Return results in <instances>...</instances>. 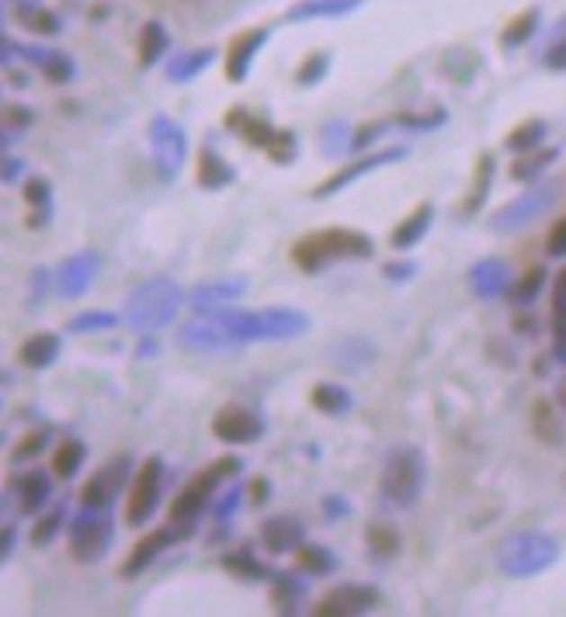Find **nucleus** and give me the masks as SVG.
Here are the masks:
<instances>
[{"label":"nucleus","mask_w":566,"mask_h":617,"mask_svg":"<svg viewBox=\"0 0 566 617\" xmlns=\"http://www.w3.org/2000/svg\"><path fill=\"white\" fill-rule=\"evenodd\" d=\"M372 254H375L372 250V239L365 233H358V229H323V233L299 239L296 246H292V261L306 274H313V271H320V267H327V264L334 261H347V257L365 261Z\"/></svg>","instance_id":"obj_1"},{"label":"nucleus","mask_w":566,"mask_h":617,"mask_svg":"<svg viewBox=\"0 0 566 617\" xmlns=\"http://www.w3.org/2000/svg\"><path fill=\"white\" fill-rule=\"evenodd\" d=\"M382 496L393 506H414L424 489V454L418 448H396L382 465Z\"/></svg>","instance_id":"obj_2"},{"label":"nucleus","mask_w":566,"mask_h":617,"mask_svg":"<svg viewBox=\"0 0 566 617\" xmlns=\"http://www.w3.org/2000/svg\"><path fill=\"white\" fill-rule=\"evenodd\" d=\"M177 302H181V291H177L171 282H149V285H143L136 295H132L129 316H132L136 326L153 330V326H164V323L171 319Z\"/></svg>","instance_id":"obj_3"},{"label":"nucleus","mask_w":566,"mask_h":617,"mask_svg":"<svg viewBox=\"0 0 566 617\" xmlns=\"http://www.w3.org/2000/svg\"><path fill=\"white\" fill-rule=\"evenodd\" d=\"M160 486H164V461L160 458H147L143 469L136 472L132 486H129V499H125V523L139 527L153 517L157 503H160Z\"/></svg>","instance_id":"obj_4"},{"label":"nucleus","mask_w":566,"mask_h":617,"mask_svg":"<svg viewBox=\"0 0 566 617\" xmlns=\"http://www.w3.org/2000/svg\"><path fill=\"white\" fill-rule=\"evenodd\" d=\"M112 545V523L108 517H101V510H91L80 514L74 523H70V551H74L76 562H94L104 555V548Z\"/></svg>","instance_id":"obj_5"},{"label":"nucleus","mask_w":566,"mask_h":617,"mask_svg":"<svg viewBox=\"0 0 566 617\" xmlns=\"http://www.w3.org/2000/svg\"><path fill=\"white\" fill-rule=\"evenodd\" d=\"M222 478V469L216 465V469H205L202 475H195L181 493H177V499H174L171 506V523H181L184 531L192 527V521H195L198 514L209 506V499H212V493H216V486H220Z\"/></svg>","instance_id":"obj_6"},{"label":"nucleus","mask_w":566,"mask_h":617,"mask_svg":"<svg viewBox=\"0 0 566 617\" xmlns=\"http://www.w3.org/2000/svg\"><path fill=\"white\" fill-rule=\"evenodd\" d=\"M212 434L222 444H254L265 434V420L247 406H222L212 420Z\"/></svg>","instance_id":"obj_7"},{"label":"nucleus","mask_w":566,"mask_h":617,"mask_svg":"<svg viewBox=\"0 0 566 617\" xmlns=\"http://www.w3.org/2000/svg\"><path fill=\"white\" fill-rule=\"evenodd\" d=\"M379 604V590L362 586V583H341L334 586L330 594L317 604V614L320 617H351V614H365Z\"/></svg>","instance_id":"obj_8"},{"label":"nucleus","mask_w":566,"mask_h":617,"mask_svg":"<svg viewBox=\"0 0 566 617\" xmlns=\"http://www.w3.org/2000/svg\"><path fill=\"white\" fill-rule=\"evenodd\" d=\"M125 478H129V458H115V461H108V465H104V469H101V472L84 486V493H80L84 506H91V510H104V506H112V499L122 493Z\"/></svg>","instance_id":"obj_9"},{"label":"nucleus","mask_w":566,"mask_h":617,"mask_svg":"<svg viewBox=\"0 0 566 617\" xmlns=\"http://www.w3.org/2000/svg\"><path fill=\"white\" fill-rule=\"evenodd\" d=\"M184 531H177V527H160V531H153V534H147L139 545L132 548V555H129V562L122 566V572L125 576H136V572H143L164 551L167 545H174L177 538H181Z\"/></svg>","instance_id":"obj_10"},{"label":"nucleus","mask_w":566,"mask_h":617,"mask_svg":"<svg viewBox=\"0 0 566 617\" xmlns=\"http://www.w3.org/2000/svg\"><path fill=\"white\" fill-rule=\"evenodd\" d=\"M261 541L274 555H289V551H296L302 545V523L296 517H271L261 527Z\"/></svg>","instance_id":"obj_11"},{"label":"nucleus","mask_w":566,"mask_h":617,"mask_svg":"<svg viewBox=\"0 0 566 617\" xmlns=\"http://www.w3.org/2000/svg\"><path fill=\"white\" fill-rule=\"evenodd\" d=\"M403 156V149H386V153H375V156H365V160H358L355 166H341L327 184H320L317 188V198H327V194H334V191H341L345 184H351V181H358L362 174H369L372 166L379 164H390V160H400Z\"/></svg>","instance_id":"obj_12"},{"label":"nucleus","mask_w":566,"mask_h":617,"mask_svg":"<svg viewBox=\"0 0 566 617\" xmlns=\"http://www.w3.org/2000/svg\"><path fill=\"white\" fill-rule=\"evenodd\" d=\"M153 149H157L164 170L171 174L174 166L181 164V156H184V136L167 119H157L153 121Z\"/></svg>","instance_id":"obj_13"},{"label":"nucleus","mask_w":566,"mask_h":617,"mask_svg":"<svg viewBox=\"0 0 566 617\" xmlns=\"http://www.w3.org/2000/svg\"><path fill=\"white\" fill-rule=\"evenodd\" d=\"M261 316H265L268 340H292V336L310 330L306 312H296V308H268V312H261Z\"/></svg>","instance_id":"obj_14"},{"label":"nucleus","mask_w":566,"mask_h":617,"mask_svg":"<svg viewBox=\"0 0 566 617\" xmlns=\"http://www.w3.org/2000/svg\"><path fill=\"white\" fill-rule=\"evenodd\" d=\"M49 475L46 472H25L18 478V496H22V514H35L49 503Z\"/></svg>","instance_id":"obj_15"},{"label":"nucleus","mask_w":566,"mask_h":617,"mask_svg":"<svg viewBox=\"0 0 566 617\" xmlns=\"http://www.w3.org/2000/svg\"><path fill=\"white\" fill-rule=\"evenodd\" d=\"M56 354H59V336L52 333H35L22 344V364L28 368H49Z\"/></svg>","instance_id":"obj_16"},{"label":"nucleus","mask_w":566,"mask_h":617,"mask_svg":"<svg viewBox=\"0 0 566 617\" xmlns=\"http://www.w3.org/2000/svg\"><path fill=\"white\" fill-rule=\"evenodd\" d=\"M431 215H435V209L431 205H420L414 215H407L400 226L393 229V246L396 250H407V246H414L424 233H427V226H431Z\"/></svg>","instance_id":"obj_17"},{"label":"nucleus","mask_w":566,"mask_h":617,"mask_svg":"<svg viewBox=\"0 0 566 617\" xmlns=\"http://www.w3.org/2000/svg\"><path fill=\"white\" fill-rule=\"evenodd\" d=\"M310 399H313V406H317L320 413H327V416H341V413L351 409V392H347L345 385H330V381L317 385Z\"/></svg>","instance_id":"obj_18"},{"label":"nucleus","mask_w":566,"mask_h":617,"mask_svg":"<svg viewBox=\"0 0 566 617\" xmlns=\"http://www.w3.org/2000/svg\"><path fill=\"white\" fill-rule=\"evenodd\" d=\"M84 458H87V448L80 441H63L56 448V454H52V472H56V478H74L80 472V465H84Z\"/></svg>","instance_id":"obj_19"},{"label":"nucleus","mask_w":566,"mask_h":617,"mask_svg":"<svg viewBox=\"0 0 566 617\" xmlns=\"http://www.w3.org/2000/svg\"><path fill=\"white\" fill-rule=\"evenodd\" d=\"M334 555L327 551V548L320 545H299L296 548V569L306 572V576H327V572H334Z\"/></svg>","instance_id":"obj_20"},{"label":"nucleus","mask_w":566,"mask_h":617,"mask_svg":"<svg viewBox=\"0 0 566 617\" xmlns=\"http://www.w3.org/2000/svg\"><path fill=\"white\" fill-rule=\"evenodd\" d=\"M265 35H268V31H250V35H244V39L233 42V49H229V67H226L229 80H240V76H244L247 63H250V56H254V46H261Z\"/></svg>","instance_id":"obj_21"},{"label":"nucleus","mask_w":566,"mask_h":617,"mask_svg":"<svg viewBox=\"0 0 566 617\" xmlns=\"http://www.w3.org/2000/svg\"><path fill=\"white\" fill-rule=\"evenodd\" d=\"M247 282L244 278H226V282H216V285H205L195 291V306H222L237 295H244Z\"/></svg>","instance_id":"obj_22"},{"label":"nucleus","mask_w":566,"mask_h":617,"mask_svg":"<svg viewBox=\"0 0 566 617\" xmlns=\"http://www.w3.org/2000/svg\"><path fill=\"white\" fill-rule=\"evenodd\" d=\"M198 181H202L205 188L216 191V188H222V184H229V181H233V170L222 164L216 153H209V149H205V153H202V160H198Z\"/></svg>","instance_id":"obj_23"},{"label":"nucleus","mask_w":566,"mask_h":617,"mask_svg":"<svg viewBox=\"0 0 566 617\" xmlns=\"http://www.w3.org/2000/svg\"><path fill=\"white\" fill-rule=\"evenodd\" d=\"M542 285H545V271H542V267H528V271L517 278V285L511 288V302H515V306H528V302L539 295Z\"/></svg>","instance_id":"obj_24"},{"label":"nucleus","mask_w":566,"mask_h":617,"mask_svg":"<svg viewBox=\"0 0 566 617\" xmlns=\"http://www.w3.org/2000/svg\"><path fill=\"white\" fill-rule=\"evenodd\" d=\"M164 49H167V31H164L157 22L147 24V28H143V42H139V63H143V67L157 63Z\"/></svg>","instance_id":"obj_25"},{"label":"nucleus","mask_w":566,"mask_h":617,"mask_svg":"<svg viewBox=\"0 0 566 617\" xmlns=\"http://www.w3.org/2000/svg\"><path fill=\"white\" fill-rule=\"evenodd\" d=\"M299 600H302V583H296L292 576H278L274 579V607L282 614H289V611H296Z\"/></svg>","instance_id":"obj_26"},{"label":"nucleus","mask_w":566,"mask_h":617,"mask_svg":"<svg viewBox=\"0 0 566 617\" xmlns=\"http://www.w3.org/2000/svg\"><path fill=\"white\" fill-rule=\"evenodd\" d=\"M222 566H226L229 572H237L240 579H265V566H261L254 555H247V551H240V555H237V551H233V555H226V559H222Z\"/></svg>","instance_id":"obj_27"},{"label":"nucleus","mask_w":566,"mask_h":617,"mask_svg":"<svg viewBox=\"0 0 566 617\" xmlns=\"http://www.w3.org/2000/svg\"><path fill=\"white\" fill-rule=\"evenodd\" d=\"M553 156H556L553 149H542V153H535V156H521V160L511 166V177H515V181H532L535 174H542V170L549 166Z\"/></svg>","instance_id":"obj_28"},{"label":"nucleus","mask_w":566,"mask_h":617,"mask_svg":"<svg viewBox=\"0 0 566 617\" xmlns=\"http://www.w3.org/2000/svg\"><path fill=\"white\" fill-rule=\"evenodd\" d=\"M542 136H545V125H542L539 119H535V121H525V125H517L515 132L508 136V146L521 153V149H532V146H539Z\"/></svg>","instance_id":"obj_29"},{"label":"nucleus","mask_w":566,"mask_h":617,"mask_svg":"<svg viewBox=\"0 0 566 617\" xmlns=\"http://www.w3.org/2000/svg\"><path fill=\"white\" fill-rule=\"evenodd\" d=\"M369 545H372V551L393 555L396 548H400V534H396L390 523H372V527H369Z\"/></svg>","instance_id":"obj_30"},{"label":"nucleus","mask_w":566,"mask_h":617,"mask_svg":"<svg viewBox=\"0 0 566 617\" xmlns=\"http://www.w3.org/2000/svg\"><path fill=\"white\" fill-rule=\"evenodd\" d=\"M535 430H539V437H545L549 444H556L560 441V420L553 416V406L549 403H535Z\"/></svg>","instance_id":"obj_31"},{"label":"nucleus","mask_w":566,"mask_h":617,"mask_svg":"<svg viewBox=\"0 0 566 617\" xmlns=\"http://www.w3.org/2000/svg\"><path fill=\"white\" fill-rule=\"evenodd\" d=\"M59 523H63V510H52L46 517H39V523L31 527V545H49L56 538V531H59Z\"/></svg>","instance_id":"obj_32"},{"label":"nucleus","mask_w":566,"mask_h":617,"mask_svg":"<svg viewBox=\"0 0 566 617\" xmlns=\"http://www.w3.org/2000/svg\"><path fill=\"white\" fill-rule=\"evenodd\" d=\"M265 149H268L278 164H289V160L296 156L299 146H296V136H292V132H274V136H271V143L265 146Z\"/></svg>","instance_id":"obj_33"},{"label":"nucleus","mask_w":566,"mask_h":617,"mask_svg":"<svg viewBox=\"0 0 566 617\" xmlns=\"http://www.w3.org/2000/svg\"><path fill=\"white\" fill-rule=\"evenodd\" d=\"M42 70H46V76H49L52 84H67V80H70V73H74V67H70V59H67V56L52 52V56L42 59Z\"/></svg>","instance_id":"obj_34"},{"label":"nucleus","mask_w":566,"mask_h":617,"mask_svg":"<svg viewBox=\"0 0 566 617\" xmlns=\"http://www.w3.org/2000/svg\"><path fill=\"white\" fill-rule=\"evenodd\" d=\"M25 22H28V28L39 31V35H56V31H59V18H56L52 11H42V7H39V11H28Z\"/></svg>","instance_id":"obj_35"},{"label":"nucleus","mask_w":566,"mask_h":617,"mask_svg":"<svg viewBox=\"0 0 566 617\" xmlns=\"http://www.w3.org/2000/svg\"><path fill=\"white\" fill-rule=\"evenodd\" d=\"M545 250H549V257H566V215L563 219H556V226L549 229Z\"/></svg>","instance_id":"obj_36"},{"label":"nucleus","mask_w":566,"mask_h":617,"mask_svg":"<svg viewBox=\"0 0 566 617\" xmlns=\"http://www.w3.org/2000/svg\"><path fill=\"white\" fill-rule=\"evenodd\" d=\"M46 430H35V434H28L25 441L14 448V461H25V458H31V454H39L42 448H46Z\"/></svg>","instance_id":"obj_37"},{"label":"nucleus","mask_w":566,"mask_h":617,"mask_svg":"<svg viewBox=\"0 0 566 617\" xmlns=\"http://www.w3.org/2000/svg\"><path fill=\"white\" fill-rule=\"evenodd\" d=\"M14 541H18V527H14V523H0V566L11 559Z\"/></svg>","instance_id":"obj_38"},{"label":"nucleus","mask_w":566,"mask_h":617,"mask_svg":"<svg viewBox=\"0 0 566 617\" xmlns=\"http://www.w3.org/2000/svg\"><path fill=\"white\" fill-rule=\"evenodd\" d=\"M323 70H327V56H323V52H317V56H313V59H310V63L299 70V80H302V84H317V76H320Z\"/></svg>","instance_id":"obj_39"},{"label":"nucleus","mask_w":566,"mask_h":617,"mask_svg":"<svg viewBox=\"0 0 566 617\" xmlns=\"http://www.w3.org/2000/svg\"><path fill=\"white\" fill-rule=\"evenodd\" d=\"M532 22H535V14H525V18H517L515 28L504 35V42H508V46H515V42H521L525 35H532Z\"/></svg>","instance_id":"obj_40"},{"label":"nucleus","mask_w":566,"mask_h":617,"mask_svg":"<svg viewBox=\"0 0 566 617\" xmlns=\"http://www.w3.org/2000/svg\"><path fill=\"white\" fill-rule=\"evenodd\" d=\"M355 0H323V4H310V7H299V14H310V11H323V14H337V11H345V7H351Z\"/></svg>","instance_id":"obj_41"},{"label":"nucleus","mask_w":566,"mask_h":617,"mask_svg":"<svg viewBox=\"0 0 566 617\" xmlns=\"http://www.w3.org/2000/svg\"><path fill=\"white\" fill-rule=\"evenodd\" d=\"M4 121H7L11 129H25L28 121H31V112L22 108V104H11V108H7V115H4Z\"/></svg>","instance_id":"obj_42"},{"label":"nucleus","mask_w":566,"mask_h":617,"mask_svg":"<svg viewBox=\"0 0 566 617\" xmlns=\"http://www.w3.org/2000/svg\"><path fill=\"white\" fill-rule=\"evenodd\" d=\"M25 198H28V201H46V198H49V184H46L42 177H35V181H28Z\"/></svg>","instance_id":"obj_43"},{"label":"nucleus","mask_w":566,"mask_h":617,"mask_svg":"<svg viewBox=\"0 0 566 617\" xmlns=\"http://www.w3.org/2000/svg\"><path fill=\"white\" fill-rule=\"evenodd\" d=\"M112 323V316H84V319H76L74 330H84V326H108Z\"/></svg>","instance_id":"obj_44"},{"label":"nucleus","mask_w":566,"mask_h":617,"mask_svg":"<svg viewBox=\"0 0 566 617\" xmlns=\"http://www.w3.org/2000/svg\"><path fill=\"white\" fill-rule=\"evenodd\" d=\"M549 67H556V70H563V67H566V46L553 49V56H549Z\"/></svg>","instance_id":"obj_45"},{"label":"nucleus","mask_w":566,"mask_h":617,"mask_svg":"<svg viewBox=\"0 0 566 617\" xmlns=\"http://www.w3.org/2000/svg\"><path fill=\"white\" fill-rule=\"evenodd\" d=\"M250 493H254V503H265V493H268V482H265V478H257V482H254V486H250Z\"/></svg>","instance_id":"obj_46"},{"label":"nucleus","mask_w":566,"mask_h":617,"mask_svg":"<svg viewBox=\"0 0 566 617\" xmlns=\"http://www.w3.org/2000/svg\"><path fill=\"white\" fill-rule=\"evenodd\" d=\"M410 271H414V267H386V274H390V278H407Z\"/></svg>","instance_id":"obj_47"},{"label":"nucleus","mask_w":566,"mask_h":617,"mask_svg":"<svg viewBox=\"0 0 566 617\" xmlns=\"http://www.w3.org/2000/svg\"><path fill=\"white\" fill-rule=\"evenodd\" d=\"M556 403H560V406L566 409V381L560 385V389H556Z\"/></svg>","instance_id":"obj_48"},{"label":"nucleus","mask_w":566,"mask_h":617,"mask_svg":"<svg viewBox=\"0 0 566 617\" xmlns=\"http://www.w3.org/2000/svg\"><path fill=\"white\" fill-rule=\"evenodd\" d=\"M7 52H11V46H7V39H4V35H0V63H4V59H7Z\"/></svg>","instance_id":"obj_49"}]
</instances>
